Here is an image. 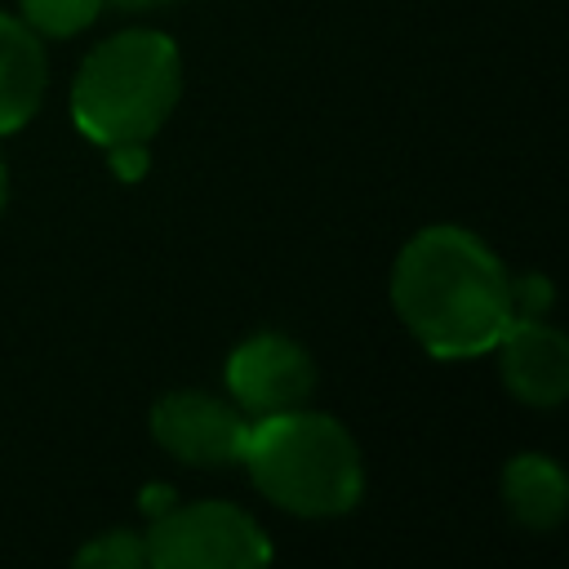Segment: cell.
Here are the masks:
<instances>
[{
  "label": "cell",
  "mask_w": 569,
  "mask_h": 569,
  "mask_svg": "<svg viewBox=\"0 0 569 569\" xmlns=\"http://www.w3.org/2000/svg\"><path fill=\"white\" fill-rule=\"evenodd\" d=\"M391 302L409 333L440 360L493 351L516 320L507 267L462 227H427L400 249Z\"/></svg>",
  "instance_id": "obj_1"
},
{
  "label": "cell",
  "mask_w": 569,
  "mask_h": 569,
  "mask_svg": "<svg viewBox=\"0 0 569 569\" xmlns=\"http://www.w3.org/2000/svg\"><path fill=\"white\" fill-rule=\"evenodd\" d=\"M240 462L253 485L293 516H338L365 493V462L351 431L302 405L249 422Z\"/></svg>",
  "instance_id": "obj_2"
},
{
  "label": "cell",
  "mask_w": 569,
  "mask_h": 569,
  "mask_svg": "<svg viewBox=\"0 0 569 569\" xmlns=\"http://www.w3.org/2000/svg\"><path fill=\"white\" fill-rule=\"evenodd\" d=\"M182 62L160 31H120L102 40L71 89V116L98 147L147 142L178 107Z\"/></svg>",
  "instance_id": "obj_3"
},
{
  "label": "cell",
  "mask_w": 569,
  "mask_h": 569,
  "mask_svg": "<svg viewBox=\"0 0 569 569\" xmlns=\"http://www.w3.org/2000/svg\"><path fill=\"white\" fill-rule=\"evenodd\" d=\"M147 556L156 569H258L271 560V542L240 507L191 502L151 525Z\"/></svg>",
  "instance_id": "obj_4"
},
{
  "label": "cell",
  "mask_w": 569,
  "mask_h": 569,
  "mask_svg": "<svg viewBox=\"0 0 569 569\" xmlns=\"http://www.w3.org/2000/svg\"><path fill=\"white\" fill-rule=\"evenodd\" d=\"M249 422L227 405L204 391H169L151 409V436L160 449L191 467H227L240 462Z\"/></svg>",
  "instance_id": "obj_5"
},
{
  "label": "cell",
  "mask_w": 569,
  "mask_h": 569,
  "mask_svg": "<svg viewBox=\"0 0 569 569\" xmlns=\"http://www.w3.org/2000/svg\"><path fill=\"white\" fill-rule=\"evenodd\" d=\"M227 387L236 391V400L267 418V413H284L298 409L311 387H316V365L311 356L284 338V333H258L249 342H240L227 360Z\"/></svg>",
  "instance_id": "obj_6"
},
{
  "label": "cell",
  "mask_w": 569,
  "mask_h": 569,
  "mask_svg": "<svg viewBox=\"0 0 569 569\" xmlns=\"http://www.w3.org/2000/svg\"><path fill=\"white\" fill-rule=\"evenodd\" d=\"M502 351V382L525 405H560L569 391V342L560 329L542 325L538 316L511 320L498 338Z\"/></svg>",
  "instance_id": "obj_7"
},
{
  "label": "cell",
  "mask_w": 569,
  "mask_h": 569,
  "mask_svg": "<svg viewBox=\"0 0 569 569\" xmlns=\"http://www.w3.org/2000/svg\"><path fill=\"white\" fill-rule=\"evenodd\" d=\"M49 62L36 31L9 13H0V133L22 129L44 98Z\"/></svg>",
  "instance_id": "obj_8"
},
{
  "label": "cell",
  "mask_w": 569,
  "mask_h": 569,
  "mask_svg": "<svg viewBox=\"0 0 569 569\" xmlns=\"http://www.w3.org/2000/svg\"><path fill=\"white\" fill-rule=\"evenodd\" d=\"M502 493H507L511 516L525 529H551V525H560V516L569 507L565 471L551 458H542V453L511 458L507 471H502Z\"/></svg>",
  "instance_id": "obj_9"
},
{
  "label": "cell",
  "mask_w": 569,
  "mask_h": 569,
  "mask_svg": "<svg viewBox=\"0 0 569 569\" xmlns=\"http://www.w3.org/2000/svg\"><path fill=\"white\" fill-rule=\"evenodd\" d=\"M102 0H22V18L40 36H76L98 18Z\"/></svg>",
  "instance_id": "obj_10"
},
{
  "label": "cell",
  "mask_w": 569,
  "mask_h": 569,
  "mask_svg": "<svg viewBox=\"0 0 569 569\" xmlns=\"http://www.w3.org/2000/svg\"><path fill=\"white\" fill-rule=\"evenodd\" d=\"M76 565H89V569H142V565H151V556H147V538L142 533L111 529V533H98L93 542H84L76 551Z\"/></svg>",
  "instance_id": "obj_11"
},
{
  "label": "cell",
  "mask_w": 569,
  "mask_h": 569,
  "mask_svg": "<svg viewBox=\"0 0 569 569\" xmlns=\"http://www.w3.org/2000/svg\"><path fill=\"white\" fill-rule=\"evenodd\" d=\"M107 151H111V164L124 182L147 173V142H120V147H107Z\"/></svg>",
  "instance_id": "obj_12"
},
{
  "label": "cell",
  "mask_w": 569,
  "mask_h": 569,
  "mask_svg": "<svg viewBox=\"0 0 569 569\" xmlns=\"http://www.w3.org/2000/svg\"><path fill=\"white\" fill-rule=\"evenodd\" d=\"M111 4H120V9H160L169 0H111Z\"/></svg>",
  "instance_id": "obj_13"
},
{
  "label": "cell",
  "mask_w": 569,
  "mask_h": 569,
  "mask_svg": "<svg viewBox=\"0 0 569 569\" xmlns=\"http://www.w3.org/2000/svg\"><path fill=\"white\" fill-rule=\"evenodd\" d=\"M4 200H9V169H4V160H0V213H4Z\"/></svg>",
  "instance_id": "obj_14"
}]
</instances>
